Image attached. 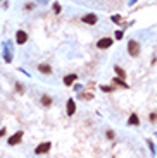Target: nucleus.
Wrapping results in <instances>:
<instances>
[{"instance_id":"21","label":"nucleus","mask_w":157,"mask_h":158,"mask_svg":"<svg viewBox=\"0 0 157 158\" xmlns=\"http://www.w3.org/2000/svg\"><path fill=\"white\" fill-rule=\"evenodd\" d=\"M54 12L55 14H60V4H57V2L54 4Z\"/></svg>"},{"instance_id":"12","label":"nucleus","mask_w":157,"mask_h":158,"mask_svg":"<svg viewBox=\"0 0 157 158\" xmlns=\"http://www.w3.org/2000/svg\"><path fill=\"white\" fill-rule=\"evenodd\" d=\"M52 96H49V95H42V98H40V103H42V105L43 107H50L52 105Z\"/></svg>"},{"instance_id":"14","label":"nucleus","mask_w":157,"mask_h":158,"mask_svg":"<svg viewBox=\"0 0 157 158\" xmlns=\"http://www.w3.org/2000/svg\"><path fill=\"white\" fill-rule=\"evenodd\" d=\"M105 137H107L109 141H112L114 137H116V134H114V131H111V129H109V131L105 132Z\"/></svg>"},{"instance_id":"10","label":"nucleus","mask_w":157,"mask_h":158,"mask_svg":"<svg viewBox=\"0 0 157 158\" xmlns=\"http://www.w3.org/2000/svg\"><path fill=\"white\" fill-rule=\"evenodd\" d=\"M128 124H130V126L138 127V126H140V117L136 115V114H131V115H130V119H128Z\"/></svg>"},{"instance_id":"8","label":"nucleus","mask_w":157,"mask_h":158,"mask_svg":"<svg viewBox=\"0 0 157 158\" xmlns=\"http://www.w3.org/2000/svg\"><path fill=\"white\" fill-rule=\"evenodd\" d=\"M76 81H78V76H76V74H67V76L64 77V84L66 86H73Z\"/></svg>"},{"instance_id":"7","label":"nucleus","mask_w":157,"mask_h":158,"mask_svg":"<svg viewBox=\"0 0 157 158\" xmlns=\"http://www.w3.org/2000/svg\"><path fill=\"white\" fill-rule=\"evenodd\" d=\"M26 41H28V33L22 31V29H19V31L16 33V43L17 45H24Z\"/></svg>"},{"instance_id":"2","label":"nucleus","mask_w":157,"mask_h":158,"mask_svg":"<svg viewBox=\"0 0 157 158\" xmlns=\"http://www.w3.org/2000/svg\"><path fill=\"white\" fill-rule=\"evenodd\" d=\"M128 53L131 57H138L140 55V45H138V41H135V40L128 41Z\"/></svg>"},{"instance_id":"16","label":"nucleus","mask_w":157,"mask_h":158,"mask_svg":"<svg viewBox=\"0 0 157 158\" xmlns=\"http://www.w3.org/2000/svg\"><path fill=\"white\" fill-rule=\"evenodd\" d=\"M148 120H150L152 124H155V122H157V112H152L150 117H148Z\"/></svg>"},{"instance_id":"22","label":"nucleus","mask_w":157,"mask_h":158,"mask_svg":"<svg viewBox=\"0 0 157 158\" xmlns=\"http://www.w3.org/2000/svg\"><path fill=\"white\" fill-rule=\"evenodd\" d=\"M114 38H116V40H121V38H123V31H116L114 33Z\"/></svg>"},{"instance_id":"20","label":"nucleus","mask_w":157,"mask_h":158,"mask_svg":"<svg viewBox=\"0 0 157 158\" xmlns=\"http://www.w3.org/2000/svg\"><path fill=\"white\" fill-rule=\"evenodd\" d=\"M111 21H112L114 24H119V22H121V16H112V17H111Z\"/></svg>"},{"instance_id":"17","label":"nucleus","mask_w":157,"mask_h":158,"mask_svg":"<svg viewBox=\"0 0 157 158\" xmlns=\"http://www.w3.org/2000/svg\"><path fill=\"white\" fill-rule=\"evenodd\" d=\"M100 90H102L104 93H112V91H114V88H112V86H102Z\"/></svg>"},{"instance_id":"3","label":"nucleus","mask_w":157,"mask_h":158,"mask_svg":"<svg viewBox=\"0 0 157 158\" xmlns=\"http://www.w3.org/2000/svg\"><path fill=\"white\" fill-rule=\"evenodd\" d=\"M22 137H24V132L17 131V132H14V134L7 139V144H9V146H16V144H19V143L22 141Z\"/></svg>"},{"instance_id":"4","label":"nucleus","mask_w":157,"mask_h":158,"mask_svg":"<svg viewBox=\"0 0 157 158\" xmlns=\"http://www.w3.org/2000/svg\"><path fill=\"white\" fill-rule=\"evenodd\" d=\"M112 47V38H100L97 41V48L98 50H107Z\"/></svg>"},{"instance_id":"13","label":"nucleus","mask_w":157,"mask_h":158,"mask_svg":"<svg viewBox=\"0 0 157 158\" xmlns=\"http://www.w3.org/2000/svg\"><path fill=\"white\" fill-rule=\"evenodd\" d=\"M112 83H114L116 86H121V88H125V90H128V88H130V84H128V83H125V79L114 77V79H112Z\"/></svg>"},{"instance_id":"23","label":"nucleus","mask_w":157,"mask_h":158,"mask_svg":"<svg viewBox=\"0 0 157 158\" xmlns=\"http://www.w3.org/2000/svg\"><path fill=\"white\" fill-rule=\"evenodd\" d=\"M7 134V129H0V137H4Z\"/></svg>"},{"instance_id":"19","label":"nucleus","mask_w":157,"mask_h":158,"mask_svg":"<svg viewBox=\"0 0 157 158\" xmlns=\"http://www.w3.org/2000/svg\"><path fill=\"white\" fill-rule=\"evenodd\" d=\"M147 144H148V148H150V151H152V155H155V146H154V143H152L150 139H148V141H147Z\"/></svg>"},{"instance_id":"15","label":"nucleus","mask_w":157,"mask_h":158,"mask_svg":"<svg viewBox=\"0 0 157 158\" xmlns=\"http://www.w3.org/2000/svg\"><path fill=\"white\" fill-rule=\"evenodd\" d=\"M80 98H81V100H92L93 95L92 93H83V95H80Z\"/></svg>"},{"instance_id":"11","label":"nucleus","mask_w":157,"mask_h":158,"mask_svg":"<svg viewBox=\"0 0 157 158\" xmlns=\"http://www.w3.org/2000/svg\"><path fill=\"white\" fill-rule=\"evenodd\" d=\"M114 72L118 74L116 77H119V79H126V71L123 67H119V65H114Z\"/></svg>"},{"instance_id":"9","label":"nucleus","mask_w":157,"mask_h":158,"mask_svg":"<svg viewBox=\"0 0 157 158\" xmlns=\"http://www.w3.org/2000/svg\"><path fill=\"white\" fill-rule=\"evenodd\" d=\"M38 71L42 74H47V76L52 74V67H50L49 64H38Z\"/></svg>"},{"instance_id":"6","label":"nucleus","mask_w":157,"mask_h":158,"mask_svg":"<svg viewBox=\"0 0 157 158\" xmlns=\"http://www.w3.org/2000/svg\"><path fill=\"white\" fill-rule=\"evenodd\" d=\"M81 21L85 22V24H90V26H95L98 22V17L95 16V14H87V16L81 17Z\"/></svg>"},{"instance_id":"5","label":"nucleus","mask_w":157,"mask_h":158,"mask_svg":"<svg viewBox=\"0 0 157 158\" xmlns=\"http://www.w3.org/2000/svg\"><path fill=\"white\" fill-rule=\"evenodd\" d=\"M66 114H67V117H73L76 114V101L73 98H69L66 103Z\"/></svg>"},{"instance_id":"1","label":"nucleus","mask_w":157,"mask_h":158,"mask_svg":"<svg viewBox=\"0 0 157 158\" xmlns=\"http://www.w3.org/2000/svg\"><path fill=\"white\" fill-rule=\"evenodd\" d=\"M50 148H52V143H50V141L40 143V144L35 148V155H47V153L50 151Z\"/></svg>"},{"instance_id":"18","label":"nucleus","mask_w":157,"mask_h":158,"mask_svg":"<svg viewBox=\"0 0 157 158\" xmlns=\"http://www.w3.org/2000/svg\"><path fill=\"white\" fill-rule=\"evenodd\" d=\"M16 91L17 93H24V86H22L21 83H16Z\"/></svg>"}]
</instances>
